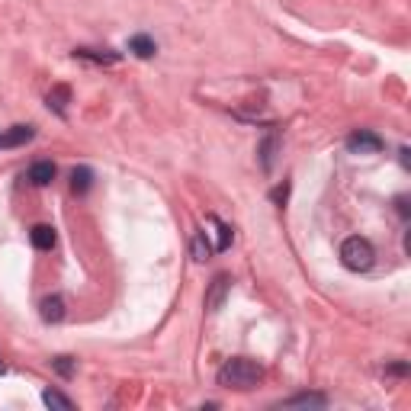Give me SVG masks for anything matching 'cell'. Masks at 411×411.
I'll use <instances>...</instances> for the list:
<instances>
[{
	"mask_svg": "<svg viewBox=\"0 0 411 411\" xmlns=\"http://www.w3.org/2000/svg\"><path fill=\"white\" fill-rule=\"evenodd\" d=\"M4 370H7V366H4V360H0V373H4Z\"/></svg>",
	"mask_w": 411,
	"mask_h": 411,
	"instance_id": "obj_21",
	"label": "cell"
},
{
	"mask_svg": "<svg viewBox=\"0 0 411 411\" xmlns=\"http://www.w3.org/2000/svg\"><path fill=\"white\" fill-rule=\"evenodd\" d=\"M274 158H276V135H270L260 145V164H264V170H274Z\"/></svg>",
	"mask_w": 411,
	"mask_h": 411,
	"instance_id": "obj_15",
	"label": "cell"
},
{
	"mask_svg": "<svg viewBox=\"0 0 411 411\" xmlns=\"http://www.w3.org/2000/svg\"><path fill=\"white\" fill-rule=\"evenodd\" d=\"M373 260H376V251H373V244L366 241V238H360V235H353V238H347V241L341 244V264L347 267V270H370L373 267Z\"/></svg>",
	"mask_w": 411,
	"mask_h": 411,
	"instance_id": "obj_2",
	"label": "cell"
},
{
	"mask_svg": "<svg viewBox=\"0 0 411 411\" xmlns=\"http://www.w3.org/2000/svg\"><path fill=\"white\" fill-rule=\"evenodd\" d=\"M347 148H351L353 154H379L382 148H386V142H382L376 132L360 129V132H353V135L347 138Z\"/></svg>",
	"mask_w": 411,
	"mask_h": 411,
	"instance_id": "obj_3",
	"label": "cell"
},
{
	"mask_svg": "<svg viewBox=\"0 0 411 411\" xmlns=\"http://www.w3.org/2000/svg\"><path fill=\"white\" fill-rule=\"evenodd\" d=\"M29 238H32V244H36L39 251H52L55 248V229L52 225H36V229L29 231Z\"/></svg>",
	"mask_w": 411,
	"mask_h": 411,
	"instance_id": "obj_11",
	"label": "cell"
},
{
	"mask_svg": "<svg viewBox=\"0 0 411 411\" xmlns=\"http://www.w3.org/2000/svg\"><path fill=\"white\" fill-rule=\"evenodd\" d=\"M396 206H398V213H402L405 219H408V196H398V199H396Z\"/></svg>",
	"mask_w": 411,
	"mask_h": 411,
	"instance_id": "obj_20",
	"label": "cell"
},
{
	"mask_svg": "<svg viewBox=\"0 0 411 411\" xmlns=\"http://www.w3.org/2000/svg\"><path fill=\"white\" fill-rule=\"evenodd\" d=\"M36 138V129L32 126H13V129L0 132V148H20L26 145V142H32Z\"/></svg>",
	"mask_w": 411,
	"mask_h": 411,
	"instance_id": "obj_5",
	"label": "cell"
},
{
	"mask_svg": "<svg viewBox=\"0 0 411 411\" xmlns=\"http://www.w3.org/2000/svg\"><path fill=\"white\" fill-rule=\"evenodd\" d=\"M215 225H219V244H215V251H229V244H231V229L225 225V222L215 219Z\"/></svg>",
	"mask_w": 411,
	"mask_h": 411,
	"instance_id": "obj_17",
	"label": "cell"
},
{
	"mask_svg": "<svg viewBox=\"0 0 411 411\" xmlns=\"http://www.w3.org/2000/svg\"><path fill=\"white\" fill-rule=\"evenodd\" d=\"M328 398L318 392H302V396H292L286 402H280V408H325Z\"/></svg>",
	"mask_w": 411,
	"mask_h": 411,
	"instance_id": "obj_6",
	"label": "cell"
},
{
	"mask_svg": "<svg viewBox=\"0 0 411 411\" xmlns=\"http://www.w3.org/2000/svg\"><path fill=\"white\" fill-rule=\"evenodd\" d=\"M55 180V164L52 161H36L29 168V183L32 187H48Z\"/></svg>",
	"mask_w": 411,
	"mask_h": 411,
	"instance_id": "obj_8",
	"label": "cell"
},
{
	"mask_svg": "<svg viewBox=\"0 0 411 411\" xmlns=\"http://www.w3.org/2000/svg\"><path fill=\"white\" fill-rule=\"evenodd\" d=\"M215 379H219L222 389L248 392V389H254L260 379H264V366L254 363V360H248V357H231V360H225V366L219 370Z\"/></svg>",
	"mask_w": 411,
	"mask_h": 411,
	"instance_id": "obj_1",
	"label": "cell"
},
{
	"mask_svg": "<svg viewBox=\"0 0 411 411\" xmlns=\"http://www.w3.org/2000/svg\"><path fill=\"white\" fill-rule=\"evenodd\" d=\"M90 187H93V170L90 168H74L71 170V190H74L77 196H84Z\"/></svg>",
	"mask_w": 411,
	"mask_h": 411,
	"instance_id": "obj_10",
	"label": "cell"
},
{
	"mask_svg": "<svg viewBox=\"0 0 411 411\" xmlns=\"http://www.w3.org/2000/svg\"><path fill=\"white\" fill-rule=\"evenodd\" d=\"M74 58L93 61V65H116L119 52H100V48H74Z\"/></svg>",
	"mask_w": 411,
	"mask_h": 411,
	"instance_id": "obj_9",
	"label": "cell"
},
{
	"mask_svg": "<svg viewBox=\"0 0 411 411\" xmlns=\"http://www.w3.org/2000/svg\"><path fill=\"white\" fill-rule=\"evenodd\" d=\"M42 321H48V325H58L61 318H65V299L61 296H48V299H42Z\"/></svg>",
	"mask_w": 411,
	"mask_h": 411,
	"instance_id": "obj_7",
	"label": "cell"
},
{
	"mask_svg": "<svg viewBox=\"0 0 411 411\" xmlns=\"http://www.w3.org/2000/svg\"><path fill=\"white\" fill-rule=\"evenodd\" d=\"M213 254V248H209V241H206V235L199 231L196 238H193V260H206Z\"/></svg>",
	"mask_w": 411,
	"mask_h": 411,
	"instance_id": "obj_16",
	"label": "cell"
},
{
	"mask_svg": "<svg viewBox=\"0 0 411 411\" xmlns=\"http://www.w3.org/2000/svg\"><path fill=\"white\" fill-rule=\"evenodd\" d=\"M286 193H290V183L276 187V190H274V203H286Z\"/></svg>",
	"mask_w": 411,
	"mask_h": 411,
	"instance_id": "obj_19",
	"label": "cell"
},
{
	"mask_svg": "<svg viewBox=\"0 0 411 411\" xmlns=\"http://www.w3.org/2000/svg\"><path fill=\"white\" fill-rule=\"evenodd\" d=\"M42 402H46L48 408H58V411H71V408H74V402H71L68 396L55 392V389H46V392H42Z\"/></svg>",
	"mask_w": 411,
	"mask_h": 411,
	"instance_id": "obj_14",
	"label": "cell"
},
{
	"mask_svg": "<svg viewBox=\"0 0 411 411\" xmlns=\"http://www.w3.org/2000/svg\"><path fill=\"white\" fill-rule=\"evenodd\" d=\"M229 290H231V280H229V274H219L213 283H209V292H206V309L209 312H219L222 309V302H225V296H229Z\"/></svg>",
	"mask_w": 411,
	"mask_h": 411,
	"instance_id": "obj_4",
	"label": "cell"
},
{
	"mask_svg": "<svg viewBox=\"0 0 411 411\" xmlns=\"http://www.w3.org/2000/svg\"><path fill=\"white\" fill-rule=\"evenodd\" d=\"M129 52L138 55V58H154L158 46H154V39H148V36H132L129 39Z\"/></svg>",
	"mask_w": 411,
	"mask_h": 411,
	"instance_id": "obj_13",
	"label": "cell"
},
{
	"mask_svg": "<svg viewBox=\"0 0 411 411\" xmlns=\"http://www.w3.org/2000/svg\"><path fill=\"white\" fill-rule=\"evenodd\" d=\"M68 100H71V90L65 84L52 87V93H48V109H55L58 116H65L68 113Z\"/></svg>",
	"mask_w": 411,
	"mask_h": 411,
	"instance_id": "obj_12",
	"label": "cell"
},
{
	"mask_svg": "<svg viewBox=\"0 0 411 411\" xmlns=\"http://www.w3.org/2000/svg\"><path fill=\"white\" fill-rule=\"evenodd\" d=\"M52 363H55V370H58V376H65V379L74 373V360H71V357H55Z\"/></svg>",
	"mask_w": 411,
	"mask_h": 411,
	"instance_id": "obj_18",
	"label": "cell"
}]
</instances>
